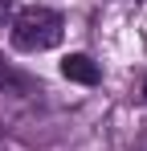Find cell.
I'll list each match as a JSON object with an SVG mask.
<instances>
[{"label": "cell", "mask_w": 147, "mask_h": 151, "mask_svg": "<svg viewBox=\"0 0 147 151\" xmlns=\"http://www.w3.org/2000/svg\"><path fill=\"white\" fill-rule=\"evenodd\" d=\"M143 102H147V82H143Z\"/></svg>", "instance_id": "obj_6"}, {"label": "cell", "mask_w": 147, "mask_h": 151, "mask_svg": "<svg viewBox=\"0 0 147 151\" xmlns=\"http://www.w3.org/2000/svg\"><path fill=\"white\" fill-rule=\"evenodd\" d=\"M37 90H41V82L33 74H24L12 61L0 57V94H21V98H29V94H37Z\"/></svg>", "instance_id": "obj_2"}, {"label": "cell", "mask_w": 147, "mask_h": 151, "mask_svg": "<svg viewBox=\"0 0 147 151\" xmlns=\"http://www.w3.org/2000/svg\"><path fill=\"white\" fill-rule=\"evenodd\" d=\"M61 74L70 78V82H78V86H98V65L86 57V53H70L66 61H61Z\"/></svg>", "instance_id": "obj_3"}, {"label": "cell", "mask_w": 147, "mask_h": 151, "mask_svg": "<svg viewBox=\"0 0 147 151\" xmlns=\"http://www.w3.org/2000/svg\"><path fill=\"white\" fill-rule=\"evenodd\" d=\"M135 151H147V135H143V139H139V147H135Z\"/></svg>", "instance_id": "obj_5"}, {"label": "cell", "mask_w": 147, "mask_h": 151, "mask_svg": "<svg viewBox=\"0 0 147 151\" xmlns=\"http://www.w3.org/2000/svg\"><path fill=\"white\" fill-rule=\"evenodd\" d=\"M66 33V21L57 8H45V4H29L12 17V45L21 53H45L61 41Z\"/></svg>", "instance_id": "obj_1"}, {"label": "cell", "mask_w": 147, "mask_h": 151, "mask_svg": "<svg viewBox=\"0 0 147 151\" xmlns=\"http://www.w3.org/2000/svg\"><path fill=\"white\" fill-rule=\"evenodd\" d=\"M8 12H12V0H0V25L8 21Z\"/></svg>", "instance_id": "obj_4"}]
</instances>
